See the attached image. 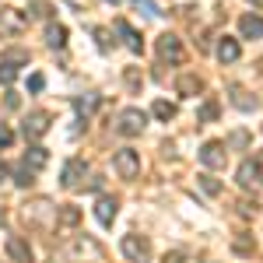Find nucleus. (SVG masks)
Wrapping results in <instances>:
<instances>
[{
	"instance_id": "7c9ffc66",
	"label": "nucleus",
	"mask_w": 263,
	"mask_h": 263,
	"mask_svg": "<svg viewBox=\"0 0 263 263\" xmlns=\"http://www.w3.org/2000/svg\"><path fill=\"white\" fill-rule=\"evenodd\" d=\"M4 179H7V168H4V165H0V182H4Z\"/></svg>"
},
{
	"instance_id": "393cba45",
	"label": "nucleus",
	"mask_w": 263,
	"mask_h": 263,
	"mask_svg": "<svg viewBox=\"0 0 263 263\" xmlns=\"http://www.w3.org/2000/svg\"><path fill=\"white\" fill-rule=\"evenodd\" d=\"M14 74H18L14 67H7V63H0V81H4V84H11V81H14Z\"/></svg>"
},
{
	"instance_id": "9d476101",
	"label": "nucleus",
	"mask_w": 263,
	"mask_h": 263,
	"mask_svg": "<svg viewBox=\"0 0 263 263\" xmlns=\"http://www.w3.org/2000/svg\"><path fill=\"white\" fill-rule=\"evenodd\" d=\"M46 130H49V112H32V116L25 120V137H32V141L42 137Z\"/></svg>"
},
{
	"instance_id": "7ed1b4c3",
	"label": "nucleus",
	"mask_w": 263,
	"mask_h": 263,
	"mask_svg": "<svg viewBox=\"0 0 263 263\" xmlns=\"http://www.w3.org/2000/svg\"><path fill=\"white\" fill-rule=\"evenodd\" d=\"M120 249H123V256L134 260V263H147L151 260V242H147L144 235H123Z\"/></svg>"
},
{
	"instance_id": "bb28decb",
	"label": "nucleus",
	"mask_w": 263,
	"mask_h": 263,
	"mask_svg": "<svg viewBox=\"0 0 263 263\" xmlns=\"http://www.w3.org/2000/svg\"><path fill=\"white\" fill-rule=\"evenodd\" d=\"M42 74H32V78H28V88H32V91H42Z\"/></svg>"
},
{
	"instance_id": "423d86ee",
	"label": "nucleus",
	"mask_w": 263,
	"mask_h": 263,
	"mask_svg": "<svg viewBox=\"0 0 263 263\" xmlns=\"http://www.w3.org/2000/svg\"><path fill=\"white\" fill-rule=\"evenodd\" d=\"M84 172H88V165H84L81 158H70V162L63 165L60 182L67 186V190H78V186H81V179H84Z\"/></svg>"
},
{
	"instance_id": "f8f14e48",
	"label": "nucleus",
	"mask_w": 263,
	"mask_h": 263,
	"mask_svg": "<svg viewBox=\"0 0 263 263\" xmlns=\"http://www.w3.org/2000/svg\"><path fill=\"white\" fill-rule=\"evenodd\" d=\"M57 224H60V228H78V224H81V211L70 207V203H67V207H57Z\"/></svg>"
},
{
	"instance_id": "39448f33",
	"label": "nucleus",
	"mask_w": 263,
	"mask_h": 263,
	"mask_svg": "<svg viewBox=\"0 0 263 263\" xmlns=\"http://www.w3.org/2000/svg\"><path fill=\"white\" fill-rule=\"evenodd\" d=\"M144 126H147V116H144L141 109H123V112H120V126H116V130H120L123 137H137Z\"/></svg>"
},
{
	"instance_id": "2eb2a0df",
	"label": "nucleus",
	"mask_w": 263,
	"mask_h": 263,
	"mask_svg": "<svg viewBox=\"0 0 263 263\" xmlns=\"http://www.w3.org/2000/svg\"><path fill=\"white\" fill-rule=\"evenodd\" d=\"M46 162H49V151H46V147H39V144H35V147H28V155H25V165H28L32 172H39Z\"/></svg>"
},
{
	"instance_id": "f03ea898",
	"label": "nucleus",
	"mask_w": 263,
	"mask_h": 263,
	"mask_svg": "<svg viewBox=\"0 0 263 263\" xmlns=\"http://www.w3.org/2000/svg\"><path fill=\"white\" fill-rule=\"evenodd\" d=\"M112 168L120 172V179H137V172H141V155H137L134 147H120V151L112 155Z\"/></svg>"
},
{
	"instance_id": "f3484780",
	"label": "nucleus",
	"mask_w": 263,
	"mask_h": 263,
	"mask_svg": "<svg viewBox=\"0 0 263 263\" xmlns=\"http://www.w3.org/2000/svg\"><path fill=\"white\" fill-rule=\"evenodd\" d=\"M176 88H179V95H190V99H193V95L200 91V78H193V74H182L179 81H176Z\"/></svg>"
},
{
	"instance_id": "4468645a",
	"label": "nucleus",
	"mask_w": 263,
	"mask_h": 263,
	"mask_svg": "<svg viewBox=\"0 0 263 263\" xmlns=\"http://www.w3.org/2000/svg\"><path fill=\"white\" fill-rule=\"evenodd\" d=\"M116 32H120L123 35V42H126V46H130V49H134V53H141L144 49V42H141V35H137V32H134V28H130V25H126V21H116Z\"/></svg>"
},
{
	"instance_id": "ddd939ff",
	"label": "nucleus",
	"mask_w": 263,
	"mask_h": 263,
	"mask_svg": "<svg viewBox=\"0 0 263 263\" xmlns=\"http://www.w3.org/2000/svg\"><path fill=\"white\" fill-rule=\"evenodd\" d=\"M239 28H242L246 39H260V35H263V18H260V14H246V18L239 21Z\"/></svg>"
},
{
	"instance_id": "0eeeda50",
	"label": "nucleus",
	"mask_w": 263,
	"mask_h": 263,
	"mask_svg": "<svg viewBox=\"0 0 263 263\" xmlns=\"http://www.w3.org/2000/svg\"><path fill=\"white\" fill-rule=\"evenodd\" d=\"M158 57H162V60H172V63H182V57H186V53H182V42L176 39V35H162V39H158Z\"/></svg>"
},
{
	"instance_id": "5701e85b",
	"label": "nucleus",
	"mask_w": 263,
	"mask_h": 263,
	"mask_svg": "<svg viewBox=\"0 0 263 263\" xmlns=\"http://www.w3.org/2000/svg\"><path fill=\"white\" fill-rule=\"evenodd\" d=\"M200 120L203 123H214V120H218V102H203V105H200Z\"/></svg>"
},
{
	"instance_id": "2f4dec72",
	"label": "nucleus",
	"mask_w": 263,
	"mask_h": 263,
	"mask_svg": "<svg viewBox=\"0 0 263 263\" xmlns=\"http://www.w3.org/2000/svg\"><path fill=\"white\" fill-rule=\"evenodd\" d=\"M249 4H256V7H263V0H249Z\"/></svg>"
},
{
	"instance_id": "a211bd4d",
	"label": "nucleus",
	"mask_w": 263,
	"mask_h": 263,
	"mask_svg": "<svg viewBox=\"0 0 263 263\" xmlns=\"http://www.w3.org/2000/svg\"><path fill=\"white\" fill-rule=\"evenodd\" d=\"M46 42H49L53 49H60L63 42H67V28H63V25H49V28H46Z\"/></svg>"
},
{
	"instance_id": "c756f323",
	"label": "nucleus",
	"mask_w": 263,
	"mask_h": 263,
	"mask_svg": "<svg viewBox=\"0 0 263 263\" xmlns=\"http://www.w3.org/2000/svg\"><path fill=\"white\" fill-rule=\"evenodd\" d=\"M137 7H144V11H147V14H158V11H155V4H151V0H137Z\"/></svg>"
},
{
	"instance_id": "473e14b6",
	"label": "nucleus",
	"mask_w": 263,
	"mask_h": 263,
	"mask_svg": "<svg viewBox=\"0 0 263 263\" xmlns=\"http://www.w3.org/2000/svg\"><path fill=\"white\" fill-rule=\"evenodd\" d=\"M0 224H4V207H0Z\"/></svg>"
},
{
	"instance_id": "c85d7f7f",
	"label": "nucleus",
	"mask_w": 263,
	"mask_h": 263,
	"mask_svg": "<svg viewBox=\"0 0 263 263\" xmlns=\"http://www.w3.org/2000/svg\"><path fill=\"white\" fill-rule=\"evenodd\" d=\"M126 84L137 88V84H141V74H137V70H126Z\"/></svg>"
},
{
	"instance_id": "b1692460",
	"label": "nucleus",
	"mask_w": 263,
	"mask_h": 263,
	"mask_svg": "<svg viewBox=\"0 0 263 263\" xmlns=\"http://www.w3.org/2000/svg\"><path fill=\"white\" fill-rule=\"evenodd\" d=\"M32 176H35V172H32L28 165H21V168H18V179H14V182H18V186H28V182H32Z\"/></svg>"
},
{
	"instance_id": "cd10ccee",
	"label": "nucleus",
	"mask_w": 263,
	"mask_h": 263,
	"mask_svg": "<svg viewBox=\"0 0 263 263\" xmlns=\"http://www.w3.org/2000/svg\"><path fill=\"white\" fill-rule=\"evenodd\" d=\"M235 249H239V253H253V242H249V239H235Z\"/></svg>"
},
{
	"instance_id": "20e7f679",
	"label": "nucleus",
	"mask_w": 263,
	"mask_h": 263,
	"mask_svg": "<svg viewBox=\"0 0 263 263\" xmlns=\"http://www.w3.org/2000/svg\"><path fill=\"white\" fill-rule=\"evenodd\" d=\"M200 162H203V168H211V172L224 168V165H228V151H224V144L221 141H207L200 147Z\"/></svg>"
},
{
	"instance_id": "4be33fe9",
	"label": "nucleus",
	"mask_w": 263,
	"mask_h": 263,
	"mask_svg": "<svg viewBox=\"0 0 263 263\" xmlns=\"http://www.w3.org/2000/svg\"><path fill=\"white\" fill-rule=\"evenodd\" d=\"M95 105H99V95H84V99H78V102H74V109H78L81 116H88V112H91Z\"/></svg>"
},
{
	"instance_id": "9b49d317",
	"label": "nucleus",
	"mask_w": 263,
	"mask_h": 263,
	"mask_svg": "<svg viewBox=\"0 0 263 263\" xmlns=\"http://www.w3.org/2000/svg\"><path fill=\"white\" fill-rule=\"evenodd\" d=\"M239 53H242V49H239V39L224 35V39L218 42V60H221V63H235V60H239Z\"/></svg>"
},
{
	"instance_id": "412c9836",
	"label": "nucleus",
	"mask_w": 263,
	"mask_h": 263,
	"mask_svg": "<svg viewBox=\"0 0 263 263\" xmlns=\"http://www.w3.org/2000/svg\"><path fill=\"white\" fill-rule=\"evenodd\" d=\"M200 190L207 193V197H218V193H221V182L214 179V176H207V172H203V176H200Z\"/></svg>"
},
{
	"instance_id": "aec40b11",
	"label": "nucleus",
	"mask_w": 263,
	"mask_h": 263,
	"mask_svg": "<svg viewBox=\"0 0 263 263\" xmlns=\"http://www.w3.org/2000/svg\"><path fill=\"white\" fill-rule=\"evenodd\" d=\"M0 63H7V67H14V70H18V63H28V53H25V49H7Z\"/></svg>"
},
{
	"instance_id": "1a4fd4ad",
	"label": "nucleus",
	"mask_w": 263,
	"mask_h": 263,
	"mask_svg": "<svg viewBox=\"0 0 263 263\" xmlns=\"http://www.w3.org/2000/svg\"><path fill=\"white\" fill-rule=\"evenodd\" d=\"M7 256L14 263H32V246L25 242L21 235H11V239H7Z\"/></svg>"
},
{
	"instance_id": "dca6fc26",
	"label": "nucleus",
	"mask_w": 263,
	"mask_h": 263,
	"mask_svg": "<svg viewBox=\"0 0 263 263\" xmlns=\"http://www.w3.org/2000/svg\"><path fill=\"white\" fill-rule=\"evenodd\" d=\"M256 179H260V168H256V162H242L239 165V186H256Z\"/></svg>"
},
{
	"instance_id": "a878e982",
	"label": "nucleus",
	"mask_w": 263,
	"mask_h": 263,
	"mask_svg": "<svg viewBox=\"0 0 263 263\" xmlns=\"http://www.w3.org/2000/svg\"><path fill=\"white\" fill-rule=\"evenodd\" d=\"M11 144H14V134L7 126H0V147H11Z\"/></svg>"
},
{
	"instance_id": "6e6552de",
	"label": "nucleus",
	"mask_w": 263,
	"mask_h": 263,
	"mask_svg": "<svg viewBox=\"0 0 263 263\" xmlns=\"http://www.w3.org/2000/svg\"><path fill=\"white\" fill-rule=\"evenodd\" d=\"M116 211H120L116 197H99V200H95V218H99V224H105V228L116 221Z\"/></svg>"
},
{
	"instance_id": "f257e3e1",
	"label": "nucleus",
	"mask_w": 263,
	"mask_h": 263,
	"mask_svg": "<svg viewBox=\"0 0 263 263\" xmlns=\"http://www.w3.org/2000/svg\"><path fill=\"white\" fill-rule=\"evenodd\" d=\"M84 256H91V260H99V246L91 242V239H78V242L63 246V249H57V256H53V263H81Z\"/></svg>"
},
{
	"instance_id": "6ab92c4d",
	"label": "nucleus",
	"mask_w": 263,
	"mask_h": 263,
	"mask_svg": "<svg viewBox=\"0 0 263 263\" xmlns=\"http://www.w3.org/2000/svg\"><path fill=\"white\" fill-rule=\"evenodd\" d=\"M151 112H155V120L168 123L172 116H176V105H172V102H165V99H158V102H155V109H151Z\"/></svg>"
}]
</instances>
